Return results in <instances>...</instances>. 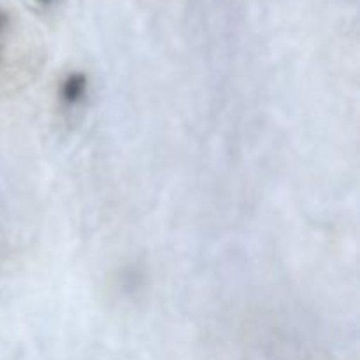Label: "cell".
<instances>
[{
    "label": "cell",
    "mask_w": 360,
    "mask_h": 360,
    "mask_svg": "<svg viewBox=\"0 0 360 360\" xmlns=\"http://www.w3.org/2000/svg\"><path fill=\"white\" fill-rule=\"evenodd\" d=\"M90 81L84 72H69L58 86V101L63 109H76L86 101Z\"/></svg>",
    "instance_id": "obj_1"
},
{
    "label": "cell",
    "mask_w": 360,
    "mask_h": 360,
    "mask_svg": "<svg viewBox=\"0 0 360 360\" xmlns=\"http://www.w3.org/2000/svg\"><path fill=\"white\" fill-rule=\"evenodd\" d=\"M7 25V16L4 13H0V32L4 30V27Z\"/></svg>",
    "instance_id": "obj_2"
},
{
    "label": "cell",
    "mask_w": 360,
    "mask_h": 360,
    "mask_svg": "<svg viewBox=\"0 0 360 360\" xmlns=\"http://www.w3.org/2000/svg\"><path fill=\"white\" fill-rule=\"evenodd\" d=\"M39 4H42V6H49V4L53 2V0H37Z\"/></svg>",
    "instance_id": "obj_3"
}]
</instances>
